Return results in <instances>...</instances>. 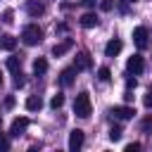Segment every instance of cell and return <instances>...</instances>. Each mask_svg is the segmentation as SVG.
Wrapping results in <instances>:
<instances>
[{"label": "cell", "instance_id": "6da1fadb", "mask_svg": "<svg viewBox=\"0 0 152 152\" xmlns=\"http://www.w3.org/2000/svg\"><path fill=\"white\" fill-rule=\"evenodd\" d=\"M93 112V104H90V95L88 93H78L76 100H74V114L81 116V119H88Z\"/></svg>", "mask_w": 152, "mask_h": 152}, {"label": "cell", "instance_id": "7a4b0ae2", "mask_svg": "<svg viewBox=\"0 0 152 152\" xmlns=\"http://www.w3.org/2000/svg\"><path fill=\"white\" fill-rule=\"evenodd\" d=\"M21 40H24L26 45H38V43L43 40V28H40L38 24H28V26H24V31H21Z\"/></svg>", "mask_w": 152, "mask_h": 152}, {"label": "cell", "instance_id": "3957f363", "mask_svg": "<svg viewBox=\"0 0 152 152\" xmlns=\"http://www.w3.org/2000/svg\"><path fill=\"white\" fill-rule=\"evenodd\" d=\"M26 128H28V119H26V116H19V119L12 121V126H10V135H12V138H19V135H24Z\"/></svg>", "mask_w": 152, "mask_h": 152}, {"label": "cell", "instance_id": "277c9868", "mask_svg": "<svg viewBox=\"0 0 152 152\" xmlns=\"http://www.w3.org/2000/svg\"><path fill=\"white\" fill-rule=\"evenodd\" d=\"M83 140H86V135H83L81 128L71 131V133H69V150H71V152H78V150L83 147Z\"/></svg>", "mask_w": 152, "mask_h": 152}, {"label": "cell", "instance_id": "5b68a950", "mask_svg": "<svg viewBox=\"0 0 152 152\" xmlns=\"http://www.w3.org/2000/svg\"><path fill=\"white\" fill-rule=\"evenodd\" d=\"M133 40H135V45L140 50H145L147 48V28L145 26H135L133 28Z\"/></svg>", "mask_w": 152, "mask_h": 152}, {"label": "cell", "instance_id": "8992f818", "mask_svg": "<svg viewBox=\"0 0 152 152\" xmlns=\"http://www.w3.org/2000/svg\"><path fill=\"white\" fill-rule=\"evenodd\" d=\"M112 114H114L116 119H121V121H126V119H133V114H135V109H133V107H128V104H116V107L112 109Z\"/></svg>", "mask_w": 152, "mask_h": 152}, {"label": "cell", "instance_id": "52a82bcc", "mask_svg": "<svg viewBox=\"0 0 152 152\" xmlns=\"http://www.w3.org/2000/svg\"><path fill=\"white\" fill-rule=\"evenodd\" d=\"M126 69H128L131 74H140V71L145 69V62H142V57H140V55H133V57H128V62H126Z\"/></svg>", "mask_w": 152, "mask_h": 152}, {"label": "cell", "instance_id": "ba28073f", "mask_svg": "<svg viewBox=\"0 0 152 152\" xmlns=\"http://www.w3.org/2000/svg\"><path fill=\"white\" fill-rule=\"evenodd\" d=\"M90 64H93V62H90V55H88V52H78L76 59H74V69H76V71L90 69Z\"/></svg>", "mask_w": 152, "mask_h": 152}, {"label": "cell", "instance_id": "9c48e42d", "mask_svg": "<svg viewBox=\"0 0 152 152\" xmlns=\"http://www.w3.org/2000/svg\"><path fill=\"white\" fill-rule=\"evenodd\" d=\"M26 12H28L31 17H40V14L45 12V5H43L40 0H26Z\"/></svg>", "mask_w": 152, "mask_h": 152}, {"label": "cell", "instance_id": "30bf717a", "mask_svg": "<svg viewBox=\"0 0 152 152\" xmlns=\"http://www.w3.org/2000/svg\"><path fill=\"white\" fill-rule=\"evenodd\" d=\"M121 48H124V43H121L119 38H112V40L104 45V55H107V57H114V55L121 52Z\"/></svg>", "mask_w": 152, "mask_h": 152}, {"label": "cell", "instance_id": "8fae6325", "mask_svg": "<svg viewBox=\"0 0 152 152\" xmlns=\"http://www.w3.org/2000/svg\"><path fill=\"white\" fill-rule=\"evenodd\" d=\"M71 45H74V40H71V38H64L62 43H57V45L52 48V55H55V57H62L66 50H71Z\"/></svg>", "mask_w": 152, "mask_h": 152}, {"label": "cell", "instance_id": "7c38bea8", "mask_svg": "<svg viewBox=\"0 0 152 152\" xmlns=\"http://www.w3.org/2000/svg\"><path fill=\"white\" fill-rule=\"evenodd\" d=\"M81 26H83V28H93V26H97V14H95V12H86V14L81 17Z\"/></svg>", "mask_w": 152, "mask_h": 152}, {"label": "cell", "instance_id": "4fadbf2b", "mask_svg": "<svg viewBox=\"0 0 152 152\" xmlns=\"http://www.w3.org/2000/svg\"><path fill=\"white\" fill-rule=\"evenodd\" d=\"M0 48H2V50H7V52H12V50L17 48V38H14V36H10V33H7V36H0Z\"/></svg>", "mask_w": 152, "mask_h": 152}, {"label": "cell", "instance_id": "5bb4252c", "mask_svg": "<svg viewBox=\"0 0 152 152\" xmlns=\"http://www.w3.org/2000/svg\"><path fill=\"white\" fill-rule=\"evenodd\" d=\"M40 107H43V100H40L38 95L26 97V109H28V112H36V109H40Z\"/></svg>", "mask_w": 152, "mask_h": 152}, {"label": "cell", "instance_id": "9a60e30c", "mask_svg": "<svg viewBox=\"0 0 152 152\" xmlns=\"http://www.w3.org/2000/svg\"><path fill=\"white\" fill-rule=\"evenodd\" d=\"M74 74H76V69H64V71L59 74L62 86H71V83H74Z\"/></svg>", "mask_w": 152, "mask_h": 152}, {"label": "cell", "instance_id": "2e32d148", "mask_svg": "<svg viewBox=\"0 0 152 152\" xmlns=\"http://www.w3.org/2000/svg\"><path fill=\"white\" fill-rule=\"evenodd\" d=\"M45 71H48V62H45L43 57H38V59L33 62V74L40 76V74H45Z\"/></svg>", "mask_w": 152, "mask_h": 152}, {"label": "cell", "instance_id": "e0dca14e", "mask_svg": "<svg viewBox=\"0 0 152 152\" xmlns=\"http://www.w3.org/2000/svg\"><path fill=\"white\" fill-rule=\"evenodd\" d=\"M121 135H124V131H121V126H112V128H109V140H112V142H116V140H121Z\"/></svg>", "mask_w": 152, "mask_h": 152}, {"label": "cell", "instance_id": "ac0fdd59", "mask_svg": "<svg viewBox=\"0 0 152 152\" xmlns=\"http://www.w3.org/2000/svg\"><path fill=\"white\" fill-rule=\"evenodd\" d=\"M62 104H64V95H62V93L52 95V100H50V107H52V109H59Z\"/></svg>", "mask_w": 152, "mask_h": 152}, {"label": "cell", "instance_id": "d6986e66", "mask_svg": "<svg viewBox=\"0 0 152 152\" xmlns=\"http://www.w3.org/2000/svg\"><path fill=\"white\" fill-rule=\"evenodd\" d=\"M19 64H21V62H19V57H7V69H10L12 74H14V71H19Z\"/></svg>", "mask_w": 152, "mask_h": 152}, {"label": "cell", "instance_id": "ffe728a7", "mask_svg": "<svg viewBox=\"0 0 152 152\" xmlns=\"http://www.w3.org/2000/svg\"><path fill=\"white\" fill-rule=\"evenodd\" d=\"M97 78H100L102 83H107V81L112 78V71H109L107 66H100V71H97Z\"/></svg>", "mask_w": 152, "mask_h": 152}, {"label": "cell", "instance_id": "44dd1931", "mask_svg": "<svg viewBox=\"0 0 152 152\" xmlns=\"http://www.w3.org/2000/svg\"><path fill=\"white\" fill-rule=\"evenodd\" d=\"M12 76H14V86H17V88H21V86H24V74H21V69H19V71H14Z\"/></svg>", "mask_w": 152, "mask_h": 152}, {"label": "cell", "instance_id": "7402d4cb", "mask_svg": "<svg viewBox=\"0 0 152 152\" xmlns=\"http://www.w3.org/2000/svg\"><path fill=\"white\" fill-rule=\"evenodd\" d=\"M142 104H145L147 109H152V88L145 93V97H142Z\"/></svg>", "mask_w": 152, "mask_h": 152}, {"label": "cell", "instance_id": "603a6c76", "mask_svg": "<svg viewBox=\"0 0 152 152\" xmlns=\"http://www.w3.org/2000/svg\"><path fill=\"white\" fill-rule=\"evenodd\" d=\"M112 7H114V0H102V2H100V10H102V12H109Z\"/></svg>", "mask_w": 152, "mask_h": 152}, {"label": "cell", "instance_id": "cb8c5ba5", "mask_svg": "<svg viewBox=\"0 0 152 152\" xmlns=\"http://www.w3.org/2000/svg\"><path fill=\"white\" fill-rule=\"evenodd\" d=\"M0 150H10V138L5 133H0Z\"/></svg>", "mask_w": 152, "mask_h": 152}, {"label": "cell", "instance_id": "d4e9b609", "mask_svg": "<svg viewBox=\"0 0 152 152\" xmlns=\"http://www.w3.org/2000/svg\"><path fill=\"white\" fill-rule=\"evenodd\" d=\"M140 150V142H128L126 145V152H138Z\"/></svg>", "mask_w": 152, "mask_h": 152}, {"label": "cell", "instance_id": "484cf974", "mask_svg": "<svg viewBox=\"0 0 152 152\" xmlns=\"http://www.w3.org/2000/svg\"><path fill=\"white\" fill-rule=\"evenodd\" d=\"M126 86H128V90H131V88H135V86H138V81H135L133 76H128V78H126Z\"/></svg>", "mask_w": 152, "mask_h": 152}, {"label": "cell", "instance_id": "4316f807", "mask_svg": "<svg viewBox=\"0 0 152 152\" xmlns=\"http://www.w3.org/2000/svg\"><path fill=\"white\" fill-rule=\"evenodd\" d=\"M150 128H152V119H145L142 121V131H150Z\"/></svg>", "mask_w": 152, "mask_h": 152}, {"label": "cell", "instance_id": "83f0119b", "mask_svg": "<svg viewBox=\"0 0 152 152\" xmlns=\"http://www.w3.org/2000/svg\"><path fill=\"white\" fill-rule=\"evenodd\" d=\"M2 21H7V24L12 21V10H7V12H5V19H2Z\"/></svg>", "mask_w": 152, "mask_h": 152}, {"label": "cell", "instance_id": "f1b7e54d", "mask_svg": "<svg viewBox=\"0 0 152 152\" xmlns=\"http://www.w3.org/2000/svg\"><path fill=\"white\" fill-rule=\"evenodd\" d=\"M124 100H126V102H131V100H133V93H131V90H126V93H124Z\"/></svg>", "mask_w": 152, "mask_h": 152}, {"label": "cell", "instance_id": "f546056e", "mask_svg": "<svg viewBox=\"0 0 152 152\" xmlns=\"http://www.w3.org/2000/svg\"><path fill=\"white\" fill-rule=\"evenodd\" d=\"M5 107H14V97H7L5 100Z\"/></svg>", "mask_w": 152, "mask_h": 152}, {"label": "cell", "instance_id": "4dcf8cb0", "mask_svg": "<svg viewBox=\"0 0 152 152\" xmlns=\"http://www.w3.org/2000/svg\"><path fill=\"white\" fill-rule=\"evenodd\" d=\"M83 5H88V7H90V5H95V0H83Z\"/></svg>", "mask_w": 152, "mask_h": 152}, {"label": "cell", "instance_id": "1f68e13d", "mask_svg": "<svg viewBox=\"0 0 152 152\" xmlns=\"http://www.w3.org/2000/svg\"><path fill=\"white\" fill-rule=\"evenodd\" d=\"M0 86H2V74H0Z\"/></svg>", "mask_w": 152, "mask_h": 152}, {"label": "cell", "instance_id": "d6a6232c", "mask_svg": "<svg viewBox=\"0 0 152 152\" xmlns=\"http://www.w3.org/2000/svg\"><path fill=\"white\" fill-rule=\"evenodd\" d=\"M131 2H135V0H131Z\"/></svg>", "mask_w": 152, "mask_h": 152}, {"label": "cell", "instance_id": "836d02e7", "mask_svg": "<svg viewBox=\"0 0 152 152\" xmlns=\"http://www.w3.org/2000/svg\"><path fill=\"white\" fill-rule=\"evenodd\" d=\"M0 124H2V121H0Z\"/></svg>", "mask_w": 152, "mask_h": 152}]
</instances>
